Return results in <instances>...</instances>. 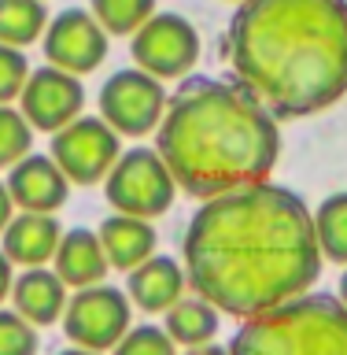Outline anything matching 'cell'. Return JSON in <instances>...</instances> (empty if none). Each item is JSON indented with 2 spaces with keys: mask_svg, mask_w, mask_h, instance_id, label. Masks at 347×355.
I'll use <instances>...</instances> for the list:
<instances>
[{
  "mask_svg": "<svg viewBox=\"0 0 347 355\" xmlns=\"http://www.w3.org/2000/svg\"><path fill=\"white\" fill-rule=\"evenodd\" d=\"M30 78V63L22 49H11V44H0V104H11V100L22 96V85Z\"/></svg>",
  "mask_w": 347,
  "mask_h": 355,
  "instance_id": "cell-25",
  "label": "cell"
},
{
  "mask_svg": "<svg viewBox=\"0 0 347 355\" xmlns=\"http://www.w3.org/2000/svg\"><path fill=\"white\" fill-rule=\"evenodd\" d=\"M107 44L111 37L93 19V11L66 8L44 30V60L66 74L82 78V74H93L107 60Z\"/></svg>",
  "mask_w": 347,
  "mask_h": 355,
  "instance_id": "cell-10",
  "label": "cell"
},
{
  "mask_svg": "<svg viewBox=\"0 0 347 355\" xmlns=\"http://www.w3.org/2000/svg\"><path fill=\"white\" fill-rule=\"evenodd\" d=\"M337 300L347 307V270H344V277H340V293H337Z\"/></svg>",
  "mask_w": 347,
  "mask_h": 355,
  "instance_id": "cell-30",
  "label": "cell"
},
{
  "mask_svg": "<svg viewBox=\"0 0 347 355\" xmlns=\"http://www.w3.org/2000/svg\"><path fill=\"white\" fill-rule=\"evenodd\" d=\"M166 89L159 78L144 74L141 67L115 71L100 89V119L107 122L118 137H148L159 130L166 115Z\"/></svg>",
  "mask_w": 347,
  "mask_h": 355,
  "instance_id": "cell-7",
  "label": "cell"
},
{
  "mask_svg": "<svg viewBox=\"0 0 347 355\" xmlns=\"http://www.w3.org/2000/svg\"><path fill=\"white\" fill-rule=\"evenodd\" d=\"M181 266L188 288L222 315L255 318L314 288L321 274L314 211L274 182L204 200L188 222Z\"/></svg>",
  "mask_w": 347,
  "mask_h": 355,
  "instance_id": "cell-1",
  "label": "cell"
},
{
  "mask_svg": "<svg viewBox=\"0 0 347 355\" xmlns=\"http://www.w3.org/2000/svg\"><path fill=\"white\" fill-rule=\"evenodd\" d=\"M71 288L60 282L52 266H30L11 282V311H19L30 326H55L66 311Z\"/></svg>",
  "mask_w": 347,
  "mask_h": 355,
  "instance_id": "cell-15",
  "label": "cell"
},
{
  "mask_svg": "<svg viewBox=\"0 0 347 355\" xmlns=\"http://www.w3.org/2000/svg\"><path fill=\"white\" fill-rule=\"evenodd\" d=\"M185 288H188L185 266L174 263L170 255H152L141 266H133L126 277L130 304L144 311V315H166L185 296Z\"/></svg>",
  "mask_w": 347,
  "mask_h": 355,
  "instance_id": "cell-13",
  "label": "cell"
},
{
  "mask_svg": "<svg viewBox=\"0 0 347 355\" xmlns=\"http://www.w3.org/2000/svg\"><path fill=\"white\" fill-rule=\"evenodd\" d=\"M100 244H104V255L111 263V270H133L141 266L144 259L155 255V226L148 218H133V215H107L96 230Z\"/></svg>",
  "mask_w": 347,
  "mask_h": 355,
  "instance_id": "cell-17",
  "label": "cell"
},
{
  "mask_svg": "<svg viewBox=\"0 0 347 355\" xmlns=\"http://www.w3.org/2000/svg\"><path fill=\"white\" fill-rule=\"evenodd\" d=\"M11 282H15V266H11V259L0 248V300L11 296Z\"/></svg>",
  "mask_w": 347,
  "mask_h": 355,
  "instance_id": "cell-27",
  "label": "cell"
},
{
  "mask_svg": "<svg viewBox=\"0 0 347 355\" xmlns=\"http://www.w3.org/2000/svg\"><path fill=\"white\" fill-rule=\"evenodd\" d=\"M89 11L107 37H133L155 15V0H89Z\"/></svg>",
  "mask_w": 347,
  "mask_h": 355,
  "instance_id": "cell-21",
  "label": "cell"
},
{
  "mask_svg": "<svg viewBox=\"0 0 347 355\" xmlns=\"http://www.w3.org/2000/svg\"><path fill=\"white\" fill-rule=\"evenodd\" d=\"M133 63L144 74L170 82V78H185L199 60V33L185 15L174 11H155L144 26L133 33Z\"/></svg>",
  "mask_w": 347,
  "mask_h": 355,
  "instance_id": "cell-9",
  "label": "cell"
},
{
  "mask_svg": "<svg viewBox=\"0 0 347 355\" xmlns=\"http://www.w3.org/2000/svg\"><path fill=\"white\" fill-rule=\"evenodd\" d=\"M229 355H347V307L337 296L303 293L244 318Z\"/></svg>",
  "mask_w": 347,
  "mask_h": 355,
  "instance_id": "cell-4",
  "label": "cell"
},
{
  "mask_svg": "<svg viewBox=\"0 0 347 355\" xmlns=\"http://www.w3.org/2000/svg\"><path fill=\"white\" fill-rule=\"evenodd\" d=\"M104 193L118 215L152 222L163 211H170L177 185H174L170 166L163 163V155L155 148H122L118 163L104 178Z\"/></svg>",
  "mask_w": 347,
  "mask_h": 355,
  "instance_id": "cell-5",
  "label": "cell"
},
{
  "mask_svg": "<svg viewBox=\"0 0 347 355\" xmlns=\"http://www.w3.org/2000/svg\"><path fill=\"white\" fill-rule=\"evenodd\" d=\"M226 4H244V0H226Z\"/></svg>",
  "mask_w": 347,
  "mask_h": 355,
  "instance_id": "cell-31",
  "label": "cell"
},
{
  "mask_svg": "<svg viewBox=\"0 0 347 355\" xmlns=\"http://www.w3.org/2000/svg\"><path fill=\"white\" fill-rule=\"evenodd\" d=\"M33 148V126L22 119V111L0 104V171H11L19 159H26Z\"/></svg>",
  "mask_w": 347,
  "mask_h": 355,
  "instance_id": "cell-22",
  "label": "cell"
},
{
  "mask_svg": "<svg viewBox=\"0 0 347 355\" xmlns=\"http://www.w3.org/2000/svg\"><path fill=\"white\" fill-rule=\"evenodd\" d=\"M155 152L181 193L215 200L270 182L281 155V130L248 89L193 78L166 104Z\"/></svg>",
  "mask_w": 347,
  "mask_h": 355,
  "instance_id": "cell-3",
  "label": "cell"
},
{
  "mask_svg": "<svg viewBox=\"0 0 347 355\" xmlns=\"http://www.w3.org/2000/svg\"><path fill=\"white\" fill-rule=\"evenodd\" d=\"M226 52L274 119L318 115L347 96V0H244Z\"/></svg>",
  "mask_w": 347,
  "mask_h": 355,
  "instance_id": "cell-2",
  "label": "cell"
},
{
  "mask_svg": "<svg viewBox=\"0 0 347 355\" xmlns=\"http://www.w3.org/2000/svg\"><path fill=\"white\" fill-rule=\"evenodd\" d=\"M181 355H229V348H218V344L211 340V344H199V348H185Z\"/></svg>",
  "mask_w": 347,
  "mask_h": 355,
  "instance_id": "cell-28",
  "label": "cell"
},
{
  "mask_svg": "<svg viewBox=\"0 0 347 355\" xmlns=\"http://www.w3.org/2000/svg\"><path fill=\"white\" fill-rule=\"evenodd\" d=\"M218 318H222V311L193 293V296H181L163 315V329L170 333V340L177 348H199V344H211L218 337Z\"/></svg>",
  "mask_w": 347,
  "mask_h": 355,
  "instance_id": "cell-18",
  "label": "cell"
},
{
  "mask_svg": "<svg viewBox=\"0 0 347 355\" xmlns=\"http://www.w3.org/2000/svg\"><path fill=\"white\" fill-rule=\"evenodd\" d=\"M0 355H37V326L0 307Z\"/></svg>",
  "mask_w": 347,
  "mask_h": 355,
  "instance_id": "cell-24",
  "label": "cell"
},
{
  "mask_svg": "<svg viewBox=\"0 0 347 355\" xmlns=\"http://www.w3.org/2000/svg\"><path fill=\"white\" fill-rule=\"evenodd\" d=\"M19 215V207H15V200H11V193H8V185L0 182V233L8 230V222Z\"/></svg>",
  "mask_w": 347,
  "mask_h": 355,
  "instance_id": "cell-26",
  "label": "cell"
},
{
  "mask_svg": "<svg viewBox=\"0 0 347 355\" xmlns=\"http://www.w3.org/2000/svg\"><path fill=\"white\" fill-rule=\"evenodd\" d=\"M52 159L71 185H100L122 155V137L100 115H78L52 133Z\"/></svg>",
  "mask_w": 347,
  "mask_h": 355,
  "instance_id": "cell-8",
  "label": "cell"
},
{
  "mask_svg": "<svg viewBox=\"0 0 347 355\" xmlns=\"http://www.w3.org/2000/svg\"><path fill=\"white\" fill-rule=\"evenodd\" d=\"M52 270L60 274V282L71 288V293H78V288L104 285L111 263H107L104 244H100V237L93 230H63V241H60V248H55Z\"/></svg>",
  "mask_w": 347,
  "mask_h": 355,
  "instance_id": "cell-16",
  "label": "cell"
},
{
  "mask_svg": "<svg viewBox=\"0 0 347 355\" xmlns=\"http://www.w3.org/2000/svg\"><path fill=\"white\" fill-rule=\"evenodd\" d=\"M60 322H63V333L74 348H89V352L107 355L130 333L133 304L115 285L78 288V293H71V300H66V311H63Z\"/></svg>",
  "mask_w": 347,
  "mask_h": 355,
  "instance_id": "cell-6",
  "label": "cell"
},
{
  "mask_svg": "<svg viewBox=\"0 0 347 355\" xmlns=\"http://www.w3.org/2000/svg\"><path fill=\"white\" fill-rule=\"evenodd\" d=\"M63 241V226L55 215H37V211H19L0 233V248L11 259V266H48L55 259V248Z\"/></svg>",
  "mask_w": 347,
  "mask_h": 355,
  "instance_id": "cell-14",
  "label": "cell"
},
{
  "mask_svg": "<svg viewBox=\"0 0 347 355\" xmlns=\"http://www.w3.org/2000/svg\"><path fill=\"white\" fill-rule=\"evenodd\" d=\"M82 107H85L82 78L66 74L52 63L30 71L26 85H22V96H19L22 119L41 133H60L63 126H71L82 115Z\"/></svg>",
  "mask_w": 347,
  "mask_h": 355,
  "instance_id": "cell-11",
  "label": "cell"
},
{
  "mask_svg": "<svg viewBox=\"0 0 347 355\" xmlns=\"http://www.w3.org/2000/svg\"><path fill=\"white\" fill-rule=\"evenodd\" d=\"M111 355H181V352L163 326H130V333L111 348Z\"/></svg>",
  "mask_w": 347,
  "mask_h": 355,
  "instance_id": "cell-23",
  "label": "cell"
},
{
  "mask_svg": "<svg viewBox=\"0 0 347 355\" xmlns=\"http://www.w3.org/2000/svg\"><path fill=\"white\" fill-rule=\"evenodd\" d=\"M4 185L19 211H37V215H55L66 204V193H71L66 174L44 152H30L26 159H19L8 171Z\"/></svg>",
  "mask_w": 347,
  "mask_h": 355,
  "instance_id": "cell-12",
  "label": "cell"
},
{
  "mask_svg": "<svg viewBox=\"0 0 347 355\" xmlns=\"http://www.w3.org/2000/svg\"><path fill=\"white\" fill-rule=\"evenodd\" d=\"M314 237L321 259L347 266V193H332L314 211Z\"/></svg>",
  "mask_w": 347,
  "mask_h": 355,
  "instance_id": "cell-20",
  "label": "cell"
},
{
  "mask_svg": "<svg viewBox=\"0 0 347 355\" xmlns=\"http://www.w3.org/2000/svg\"><path fill=\"white\" fill-rule=\"evenodd\" d=\"M48 8L44 0H0V44L30 49L48 30Z\"/></svg>",
  "mask_w": 347,
  "mask_h": 355,
  "instance_id": "cell-19",
  "label": "cell"
},
{
  "mask_svg": "<svg viewBox=\"0 0 347 355\" xmlns=\"http://www.w3.org/2000/svg\"><path fill=\"white\" fill-rule=\"evenodd\" d=\"M60 355H100V352H89V348H74V344H71V348H63Z\"/></svg>",
  "mask_w": 347,
  "mask_h": 355,
  "instance_id": "cell-29",
  "label": "cell"
}]
</instances>
